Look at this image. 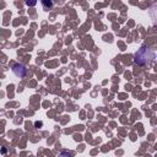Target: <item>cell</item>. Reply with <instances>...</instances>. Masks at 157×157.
<instances>
[{
  "instance_id": "obj_1",
  "label": "cell",
  "mask_w": 157,
  "mask_h": 157,
  "mask_svg": "<svg viewBox=\"0 0 157 157\" xmlns=\"http://www.w3.org/2000/svg\"><path fill=\"white\" fill-rule=\"evenodd\" d=\"M153 59H155V53H153L152 49L147 46H142L134 55V61L137 65L150 64Z\"/></svg>"
},
{
  "instance_id": "obj_2",
  "label": "cell",
  "mask_w": 157,
  "mask_h": 157,
  "mask_svg": "<svg viewBox=\"0 0 157 157\" xmlns=\"http://www.w3.org/2000/svg\"><path fill=\"white\" fill-rule=\"evenodd\" d=\"M12 73H14L17 77L22 79V77L26 76L27 69H26V66L22 65V64H14V65H12Z\"/></svg>"
},
{
  "instance_id": "obj_3",
  "label": "cell",
  "mask_w": 157,
  "mask_h": 157,
  "mask_svg": "<svg viewBox=\"0 0 157 157\" xmlns=\"http://www.w3.org/2000/svg\"><path fill=\"white\" fill-rule=\"evenodd\" d=\"M42 4H43V8H44L46 10H49L53 8L54 3L52 1V0H42Z\"/></svg>"
},
{
  "instance_id": "obj_4",
  "label": "cell",
  "mask_w": 157,
  "mask_h": 157,
  "mask_svg": "<svg viewBox=\"0 0 157 157\" xmlns=\"http://www.w3.org/2000/svg\"><path fill=\"white\" fill-rule=\"evenodd\" d=\"M37 4V0H26V5L27 6H34Z\"/></svg>"
},
{
  "instance_id": "obj_5",
  "label": "cell",
  "mask_w": 157,
  "mask_h": 157,
  "mask_svg": "<svg viewBox=\"0 0 157 157\" xmlns=\"http://www.w3.org/2000/svg\"><path fill=\"white\" fill-rule=\"evenodd\" d=\"M36 128H39V127H42V125H43V123L42 122H36Z\"/></svg>"
},
{
  "instance_id": "obj_6",
  "label": "cell",
  "mask_w": 157,
  "mask_h": 157,
  "mask_svg": "<svg viewBox=\"0 0 157 157\" xmlns=\"http://www.w3.org/2000/svg\"><path fill=\"white\" fill-rule=\"evenodd\" d=\"M53 3H59V0H52Z\"/></svg>"
}]
</instances>
